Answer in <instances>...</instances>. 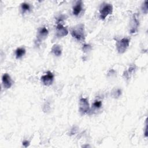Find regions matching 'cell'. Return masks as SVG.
Segmentation results:
<instances>
[{"label": "cell", "instance_id": "cell-8", "mask_svg": "<svg viewBox=\"0 0 148 148\" xmlns=\"http://www.w3.org/2000/svg\"><path fill=\"white\" fill-rule=\"evenodd\" d=\"M49 34L48 29L45 27H42L38 31V34L37 36V41L38 42H40L42 40L45 39Z\"/></svg>", "mask_w": 148, "mask_h": 148}, {"label": "cell", "instance_id": "cell-15", "mask_svg": "<svg viewBox=\"0 0 148 148\" xmlns=\"http://www.w3.org/2000/svg\"><path fill=\"white\" fill-rule=\"evenodd\" d=\"M134 71H135V67H134V66H131V67H130L129 69H128V70L127 72H125V73H124L125 76L127 77H129L130 75H131V74L134 72Z\"/></svg>", "mask_w": 148, "mask_h": 148}, {"label": "cell", "instance_id": "cell-18", "mask_svg": "<svg viewBox=\"0 0 148 148\" xmlns=\"http://www.w3.org/2000/svg\"><path fill=\"white\" fill-rule=\"evenodd\" d=\"M23 145L25 147H27L29 145V142L28 140H24L23 142Z\"/></svg>", "mask_w": 148, "mask_h": 148}, {"label": "cell", "instance_id": "cell-10", "mask_svg": "<svg viewBox=\"0 0 148 148\" xmlns=\"http://www.w3.org/2000/svg\"><path fill=\"white\" fill-rule=\"evenodd\" d=\"M82 10V2L81 1H77L73 8V14L78 16Z\"/></svg>", "mask_w": 148, "mask_h": 148}, {"label": "cell", "instance_id": "cell-16", "mask_svg": "<svg viewBox=\"0 0 148 148\" xmlns=\"http://www.w3.org/2000/svg\"><path fill=\"white\" fill-rule=\"evenodd\" d=\"M101 106H102V102L101 101L96 100L93 103V107L96 109L100 108L101 107Z\"/></svg>", "mask_w": 148, "mask_h": 148}, {"label": "cell", "instance_id": "cell-1", "mask_svg": "<svg viewBox=\"0 0 148 148\" xmlns=\"http://www.w3.org/2000/svg\"><path fill=\"white\" fill-rule=\"evenodd\" d=\"M72 36L79 41H83L85 39L84 25L80 24L75 26L71 31Z\"/></svg>", "mask_w": 148, "mask_h": 148}, {"label": "cell", "instance_id": "cell-9", "mask_svg": "<svg viewBox=\"0 0 148 148\" xmlns=\"http://www.w3.org/2000/svg\"><path fill=\"white\" fill-rule=\"evenodd\" d=\"M139 22L138 20V16L136 14H134L132 17L131 28L130 29V32L131 34H134L136 32V31L138 29V27L139 26Z\"/></svg>", "mask_w": 148, "mask_h": 148}, {"label": "cell", "instance_id": "cell-2", "mask_svg": "<svg viewBox=\"0 0 148 148\" xmlns=\"http://www.w3.org/2000/svg\"><path fill=\"white\" fill-rule=\"evenodd\" d=\"M130 45V39L127 38H123L118 40L116 43V48L120 54L124 53Z\"/></svg>", "mask_w": 148, "mask_h": 148}, {"label": "cell", "instance_id": "cell-5", "mask_svg": "<svg viewBox=\"0 0 148 148\" xmlns=\"http://www.w3.org/2000/svg\"><path fill=\"white\" fill-rule=\"evenodd\" d=\"M90 110V106L87 98H81L79 101V111L83 114H86Z\"/></svg>", "mask_w": 148, "mask_h": 148}, {"label": "cell", "instance_id": "cell-14", "mask_svg": "<svg viewBox=\"0 0 148 148\" xmlns=\"http://www.w3.org/2000/svg\"><path fill=\"white\" fill-rule=\"evenodd\" d=\"M142 10L143 13L145 14H147L148 12V7H147V1H145L142 6Z\"/></svg>", "mask_w": 148, "mask_h": 148}, {"label": "cell", "instance_id": "cell-7", "mask_svg": "<svg viewBox=\"0 0 148 148\" xmlns=\"http://www.w3.org/2000/svg\"><path fill=\"white\" fill-rule=\"evenodd\" d=\"M2 84L5 88H9L12 86V80L8 73H4L2 77Z\"/></svg>", "mask_w": 148, "mask_h": 148}, {"label": "cell", "instance_id": "cell-3", "mask_svg": "<svg viewBox=\"0 0 148 148\" xmlns=\"http://www.w3.org/2000/svg\"><path fill=\"white\" fill-rule=\"evenodd\" d=\"M57 22V25L56 27V35L57 37H63L68 35V31L66 27H65L61 23L62 18L60 17Z\"/></svg>", "mask_w": 148, "mask_h": 148}, {"label": "cell", "instance_id": "cell-11", "mask_svg": "<svg viewBox=\"0 0 148 148\" xmlns=\"http://www.w3.org/2000/svg\"><path fill=\"white\" fill-rule=\"evenodd\" d=\"M51 51L56 56H60L62 53V49L61 46L58 45H54L51 48Z\"/></svg>", "mask_w": 148, "mask_h": 148}, {"label": "cell", "instance_id": "cell-6", "mask_svg": "<svg viewBox=\"0 0 148 148\" xmlns=\"http://www.w3.org/2000/svg\"><path fill=\"white\" fill-rule=\"evenodd\" d=\"M54 80V75L50 71H48L47 73L41 77V81L46 86H50Z\"/></svg>", "mask_w": 148, "mask_h": 148}, {"label": "cell", "instance_id": "cell-13", "mask_svg": "<svg viewBox=\"0 0 148 148\" xmlns=\"http://www.w3.org/2000/svg\"><path fill=\"white\" fill-rule=\"evenodd\" d=\"M21 8L23 13H25L27 11H29L30 10V6L27 3H23L21 5Z\"/></svg>", "mask_w": 148, "mask_h": 148}, {"label": "cell", "instance_id": "cell-17", "mask_svg": "<svg viewBox=\"0 0 148 148\" xmlns=\"http://www.w3.org/2000/svg\"><path fill=\"white\" fill-rule=\"evenodd\" d=\"M90 49H91V46L88 45H84L83 47V50H84V51H87L90 50Z\"/></svg>", "mask_w": 148, "mask_h": 148}, {"label": "cell", "instance_id": "cell-4", "mask_svg": "<svg viewBox=\"0 0 148 148\" xmlns=\"http://www.w3.org/2000/svg\"><path fill=\"white\" fill-rule=\"evenodd\" d=\"M113 11V6L112 5L109 3H106L103 7L100 9V15L99 17L102 20H104L109 14H111Z\"/></svg>", "mask_w": 148, "mask_h": 148}, {"label": "cell", "instance_id": "cell-12", "mask_svg": "<svg viewBox=\"0 0 148 148\" xmlns=\"http://www.w3.org/2000/svg\"><path fill=\"white\" fill-rule=\"evenodd\" d=\"M16 54V58L18 59L21 58L25 54V50L23 47H20L16 49L15 51Z\"/></svg>", "mask_w": 148, "mask_h": 148}]
</instances>
